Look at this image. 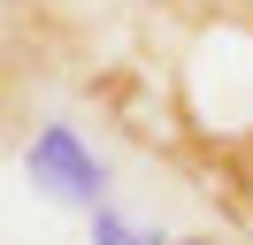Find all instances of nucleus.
Returning <instances> with one entry per match:
<instances>
[{
  "mask_svg": "<svg viewBox=\"0 0 253 245\" xmlns=\"http://www.w3.org/2000/svg\"><path fill=\"white\" fill-rule=\"evenodd\" d=\"M92 245H169V238H161V230H138L115 207H92Z\"/></svg>",
  "mask_w": 253,
  "mask_h": 245,
  "instance_id": "obj_3",
  "label": "nucleus"
},
{
  "mask_svg": "<svg viewBox=\"0 0 253 245\" xmlns=\"http://www.w3.org/2000/svg\"><path fill=\"white\" fill-rule=\"evenodd\" d=\"M222 15H238V23H253V0H215Z\"/></svg>",
  "mask_w": 253,
  "mask_h": 245,
  "instance_id": "obj_4",
  "label": "nucleus"
},
{
  "mask_svg": "<svg viewBox=\"0 0 253 245\" xmlns=\"http://www.w3.org/2000/svg\"><path fill=\"white\" fill-rule=\"evenodd\" d=\"M23 176H31L54 207H84V214L108 207V161H100L69 122H39V130L23 138Z\"/></svg>",
  "mask_w": 253,
  "mask_h": 245,
  "instance_id": "obj_1",
  "label": "nucleus"
},
{
  "mask_svg": "<svg viewBox=\"0 0 253 245\" xmlns=\"http://www.w3.org/2000/svg\"><path fill=\"white\" fill-rule=\"evenodd\" d=\"M169 245H230V238H215V230H192V238H169Z\"/></svg>",
  "mask_w": 253,
  "mask_h": 245,
  "instance_id": "obj_5",
  "label": "nucleus"
},
{
  "mask_svg": "<svg viewBox=\"0 0 253 245\" xmlns=\"http://www.w3.org/2000/svg\"><path fill=\"white\" fill-rule=\"evenodd\" d=\"M16 122H23V54L0 46V146L16 138Z\"/></svg>",
  "mask_w": 253,
  "mask_h": 245,
  "instance_id": "obj_2",
  "label": "nucleus"
}]
</instances>
